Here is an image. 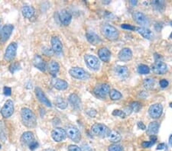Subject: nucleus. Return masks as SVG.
Wrapping results in <instances>:
<instances>
[{"instance_id": "1a4fd4ad", "label": "nucleus", "mask_w": 172, "mask_h": 151, "mask_svg": "<svg viewBox=\"0 0 172 151\" xmlns=\"http://www.w3.org/2000/svg\"><path fill=\"white\" fill-rule=\"evenodd\" d=\"M13 112H14V104L12 101L9 99L5 102V105L1 109V115L3 118H8L12 115Z\"/></svg>"}, {"instance_id": "c85d7f7f", "label": "nucleus", "mask_w": 172, "mask_h": 151, "mask_svg": "<svg viewBox=\"0 0 172 151\" xmlns=\"http://www.w3.org/2000/svg\"><path fill=\"white\" fill-rule=\"evenodd\" d=\"M107 137L109 140L112 143H119L122 139L121 135L115 131H110Z\"/></svg>"}, {"instance_id": "f3484780", "label": "nucleus", "mask_w": 172, "mask_h": 151, "mask_svg": "<svg viewBox=\"0 0 172 151\" xmlns=\"http://www.w3.org/2000/svg\"><path fill=\"white\" fill-rule=\"evenodd\" d=\"M133 18L140 25H148L149 24L148 18L145 16V14H143L141 12H135L133 13Z\"/></svg>"}, {"instance_id": "bb28decb", "label": "nucleus", "mask_w": 172, "mask_h": 151, "mask_svg": "<svg viewBox=\"0 0 172 151\" xmlns=\"http://www.w3.org/2000/svg\"><path fill=\"white\" fill-rule=\"evenodd\" d=\"M159 130V124L157 121H152L149 124L148 129H147V133L149 135L152 136L157 134Z\"/></svg>"}, {"instance_id": "20e7f679", "label": "nucleus", "mask_w": 172, "mask_h": 151, "mask_svg": "<svg viewBox=\"0 0 172 151\" xmlns=\"http://www.w3.org/2000/svg\"><path fill=\"white\" fill-rule=\"evenodd\" d=\"M70 75L74 79L80 80H87L90 79V74L81 67H73L69 70Z\"/></svg>"}, {"instance_id": "dca6fc26", "label": "nucleus", "mask_w": 172, "mask_h": 151, "mask_svg": "<svg viewBox=\"0 0 172 151\" xmlns=\"http://www.w3.org/2000/svg\"><path fill=\"white\" fill-rule=\"evenodd\" d=\"M118 57L121 61L126 62L131 60L132 58V52L131 49L126 47V48L122 49L118 54Z\"/></svg>"}, {"instance_id": "6e6d98bb", "label": "nucleus", "mask_w": 172, "mask_h": 151, "mask_svg": "<svg viewBox=\"0 0 172 151\" xmlns=\"http://www.w3.org/2000/svg\"><path fill=\"white\" fill-rule=\"evenodd\" d=\"M170 38H171V39H172V32H171V34L170 35Z\"/></svg>"}, {"instance_id": "052dcab7", "label": "nucleus", "mask_w": 172, "mask_h": 151, "mask_svg": "<svg viewBox=\"0 0 172 151\" xmlns=\"http://www.w3.org/2000/svg\"><path fill=\"white\" fill-rule=\"evenodd\" d=\"M0 23H1V19H0Z\"/></svg>"}, {"instance_id": "b1692460", "label": "nucleus", "mask_w": 172, "mask_h": 151, "mask_svg": "<svg viewBox=\"0 0 172 151\" xmlns=\"http://www.w3.org/2000/svg\"><path fill=\"white\" fill-rule=\"evenodd\" d=\"M34 140V134L32 131H26L21 137V142L24 145H29Z\"/></svg>"}, {"instance_id": "6ab92c4d", "label": "nucleus", "mask_w": 172, "mask_h": 151, "mask_svg": "<svg viewBox=\"0 0 172 151\" xmlns=\"http://www.w3.org/2000/svg\"><path fill=\"white\" fill-rule=\"evenodd\" d=\"M51 47H52V50L54 53L57 54H60L62 52V49H63V45L57 37L54 36L51 38Z\"/></svg>"}, {"instance_id": "4be33fe9", "label": "nucleus", "mask_w": 172, "mask_h": 151, "mask_svg": "<svg viewBox=\"0 0 172 151\" xmlns=\"http://www.w3.org/2000/svg\"><path fill=\"white\" fill-rule=\"evenodd\" d=\"M98 56L102 61L107 63L111 58V53L106 47H102L98 50Z\"/></svg>"}, {"instance_id": "5701e85b", "label": "nucleus", "mask_w": 172, "mask_h": 151, "mask_svg": "<svg viewBox=\"0 0 172 151\" xmlns=\"http://www.w3.org/2000/svg\"><path fill=\"white\" fill-rule=\"evenodd\" d=\"M136 32L140 34L144 38L148 40H151L154 38V35L150 29H147L145 27H137L136 28Z\"/></svg>"}, {"instance_id": "0eeeda50", "label": "nucleus", "mask_w": 172, "mask_h": 151, "mask_svg": "<svg viewBox=\"0 0 172 151\" xmlns=\"http://www.w3.org/2000/svg\"><path fill=\"white\" fill-rule=\"evenodd\" d=\"M84 60H85V63L87 65V66L93 70H98L100 68V60L95 56L87 54L84 57Z\"/></svg>"}, {"instance_id": "49530a36", "label": "nucleus", "mask_w": 172, "mask_h": 151, "mask_svg": "<svg viewBox=\"0 0 172 151\" xmlns=\"http://www.w3.org/2000/svg\"><path fill=\"white\" fill-rule=\"evenodd\" d=\"M168 85H169V82L167 79H163L160 81V86H161V88H166V87L168 86Z\"/></svg>"}, {"instance_id": "72a5a7b5", "label": "nucleus", "mask_w": 172, "mask_h": 151, "mask_svg": "<svg viewBox=\"0 0 172 151\" xmlns=\"http://www.w3.org/2000/svg\"><path fill=\"white\" fill-rule=\"evenodd\" d=\"M152 5L155 9L158 10V11H161L164 8V1H158V0H154L152 2Z\"/></svg>"}, {"instance_id": "ea45409f", "label": "nucleus", "mask_w": 172, "mask_h": 151, "mask_svg": "<svg viewBox=\"0 0 172 151\" xmlns=\"http://www.w3.org/2000/svg\"><path fill=\"white\" fill-rule=\"evenodd\" d=\"M19 69H20V65H19V63H12L9 67V70L12 73H14V72H15Z\"/></svg>"}, {"instance_id": "e433bc0d", "label": "nucleus", "mask_w": 172, "mask_h": 151, "mask_svg": "<svg viewBox=\"0 0 172 151\" xmlns=\"http://www.w3.org/2000/svg\"><path fill=\"white\" fill-rule=\"evenodd\" d=\"M130 108H131L132 111H134L135 112H139L140 109H142V105L139 102H133L131 103Z\"/></svg>"}, {"instance_id": "f03ea898", "label": "nucleus", "mask_w": 172, "mask_h": 151, "mask_svg": "<svg viewBox=\"0 0 172 151\" xmlns=\"http://www.w3.org/2000/svg\"><path fill=\"white\" fill-rule=\"evenodd\" d=\"M101 32L103 36L108 40L115 41L119 38V31L110 24L104 23L101 26Z\"/></svg>"}, {"instance_id": "393cba45", "label": "nucleus", "mask_w": 172, "mask_h": 151, "mask_svg": "<svg viewBox=\"0 0 172 151\" xmlns=\"http://www.w3.org/2000/svg\"><path fill=\"white\" fill-rule=\"evenodd\" d=\"M86 36H87V41L90 43L91 44H99L100 43H101V39L100 38V37L98 36L95 32H87L86 34Z\"/></svg>"}, {"instance_id": "3c124183", "label": "nucleus", "mask_w": 172, "mask_h": 151, "mask_svg": "<svg viewBox=\"0 0 172 151\" xmlns=\"http://www.w3.org/2000/svg\"><path fill=\"white\" fill-rule=\"evenodd\" d=\"M165 147V144L164 143H160V144H158V147H157V149H164V148Z\"/></svg>"}, {"instance_id": "423d86ee", "label": "nucleus", "mask_w": 172, "mask_h": 151, "mask_svg": "<svg viewBox=\"0 0 172 151\" xmlns=\"http://www.w3.org/2000/svg\"><path fill=\"white\" fill-rule=\"evenodd\" d=\"M18 44L17 43L12 42L7 47L5 50V54H4V60L6 61L10 62L15 57L16 53H17Z\"/></svg>"}, {"instance_id": "2f4dec72", "label": "nucleus", "mask_w": 172, "mask_h": 151, "mask_svg": "<svg viewBox=\"0 0 172 151\" xmlns=\"http://www.w3.org/2000/svg\"><path fill=\"white\" fill-rule=\"evenodd\" d=\"M155 85V80L153 78L149 77L145 79L143 82V86L146 89H152Z\"/></svg>"}, {"instance_id": "ddd939ff", "label": "nucleus", "mask_w": 172, "mask_h": 151, "mask_svg": "<svg viewBox=\"0 0 172 151\" xmlns=\"http://www.w3.org/2000/svg\"><path fill=\"white\" fill-rule=\"evenodd\" d=\"M163 112V107L161 104H154L152 106H150L149 109V115H150L151 118H155V119H157V118H160Z\"/></svg>"}, {"instance_id": "79ce46f5", "label": "nucleus", "mask_w": 172, "mask_h": 151, "mask_svg": "<svg viewBox=\"0 0 172 151\" xmlns=\"http://www.w3.org/2000/svg\"><path fill=\"white\" fill-rule=\"evenodd\" d=\"M155 141H152V140H150V141H144L142 142V147L144 148H149L151 147L152 145L155 144Z\"/></svg>"}, {"instance_id": "4468645a", "label": "nucleus", "mask_w": 172, "mask_h": 151, "mask_svg": "<svg viewBox=\"0 0 172 151\" xmlns=\"http://www.w3.org/2000/svg\"><path fill=\"white\" fill-rule=\"evenodd\" d=\"M35 95H36V96L38 99V100H39L43 105L46 106L47 107H50V108L52 106H51V102H50L49 99L46 97L45 94H44V92H43V90L41 89V88H39V87H36V88H35Z\"/></svg>"}, {"instance_id": "c9c22d12", "label": "nucleus", "mask_w": 172, "mask_h": 151, "mask_svg": "<svg viewBox=\"0 0 172 151\" xmlns=\"http://www.w3.org/2000/svg\"><path fill=\"white\" fill-rule=\"evenodd\" d=\"M56 106L60 109H65L67 107V103L66 101L64 100L62 98H58L56 100Z\"/></svg>"}, {"instance_id": "412c9836", "label": "nucleus", "mask_w": 172, "mask_h": 151, "mask_svg": "<svg viewBox=\"0 0 172 151\" xmlns=\"http://www.w3.org/2000/svg\"><path fill=\"white\" fill-rule=\"evenodd\" d=\"M32 63L35 66V67H36L39 70L42 71V72H44L46 70L45 63L39 55H35L34 57L33 60H32Z\"/></svg>"}, {"instance_id": "cd10ccee", "label": "nucleus", "mask_w": 172, "mask_h": 151, "mask_svg": "<svg viewBox=\"0 0 172 151\" xmlns=\"http://www.w3.org/2000/svg\"><path fill=\"white\" fill-rule=\"evenodd\" d=\"M60 69V66L58 63L55 60H51L48 64V71L52 76H56Z\"/></svg>"}, {"instance_id": "c756f323", "label": "nucleus", "mask_w": 172, "mask_h": 151, "mask_svg": "<svg viewBox=\"0 0 172 151\" xmlns=\"http://www.w3.org/2000/svg\"><path fill=\"white\" fill-rule=\"evenodd\" d=\"M54 87L57 90H65L67 89L68 83L64 79H57L54 82Z\"/></svg>"}, {"instance_id": "de8ad7c7", "label": "nucleus", "mask_w": 172, "mask_h": 151, "mask_svg": "<svg viewBox=\"0 0 172 151\" xmlns=\"http://www.w3.org/2000/svg\"><path fill=\"white\" fill-rule=\"evenodd\" d=\"M68 151H81V149L76 145H70L68 147Z\"/></svg>"}, {"instance_id": "bf43d9fd", "label": "nucleus", "mask_w": 172, "mask_h": 151, "mask_svg": "<svg viewBox=\"0 0 172 151\" xmlns=\"http://www.w3.org/2000/svg\"><path fill=\"white\" fill-rule=\"evenodd\" d=\"M1 146H1V144H0V149H1Z\"/></svg>"}, {"instance_id": "37998d69", "label": "nucleus", "mask_w": 172, "mask_h": 151, "mask_svg": "<svg viewBox=\"0 0 172 151\" xmlns=\"http://www.w3.org/2000/svg\"><path fill=\"white\" fill-rule=\"evenodd\" d=\"M121 28L123 29H126V30H136V27H133L132 25H129V24H122V25H121Z\"/></svg>"}, {"instance_id": "7c9ffc66", "label": "nucleus", "mask_w": 172, "mask_h": 151, "mask_svg": "<svg viewBox=\"0 0 172 151\" xmlns=\"http://www.w3.org/2000/svg\"><path fill=\"white\" fill-rule=\"evenodd\" d=\"M6 129H5V124L2 121H0V140L2 142L6 141Z\"/></svg>"}, {"instance_id": "a19ab883", "label": "nucleus", "mask_w": 172, "mask_h": 151, "mask_svg": "<svg viewBox=\"0 0 172 151\" xmlns=\"http://www.w3.org/2000/svg\"><path fill=\"white\" fill-rule=\"evenodd\" d=\"M86 112H87V115H88L90 117H91V118H95V117L96 116V115H97V112H96V111L93 109H87Z\"/></svg>"}, {"instance_id": "09e8293b", "label": "nucleus", "mask_w": 172, "mask_h": 151, "mask_svg": "<svg viewBox=\"0 0 172 151\" xmlns=\"http://www.w3.org/2000/svg\"><path fill=\"white\" fill-rule=\"evenodd\" d=\"M81 151H92L91 148L90 147V146L87 144H84L81 146Z\"/></svg>"}, {"instance_id": "4d7b16f0", "label": "nucleus", "mask_w": 172, "mask_h": 151, "mask_svg": "<svg viewBox=\"0 0 172 151\" xmlns=\"http://www.w3.org/2000/svg\"><path fill=\"white\" fill-rule=\"evenodd\" d=\"M170 108H172V102H170Z\"/></svg>"}, {"instance_id": "f257e3e1", "label": "nucleus", "mask_w": 172, "mask_h": 151, "mask_svg": "<svg viewBox=\"0 0 172 151\" xmlns=\"http://www.w3.org/2000/svg\"><path fill=\"white\" fill-rule=\"evenodd\" d=\"M21 118L23 124L29 128H34L37 125V118L34 112L29 108H22Z\"/></svg>"}, {"instance_id": "4c0bfd02", "label": "nucleus", "mask_w": 172, "mask_h": 151, "mask_svg": "<svg viewBox=\"0 0 172 151\" xmlns=\"http://www.w3.org/2000/svg\"><path fill=\"white\" fill-rule=\"evenodd\" d=\"M108 150L109 151H123V149L122 147L119 144H112L109 146L108 148Z\"/></svg>"}, {"instance_id": "a18cd8bd", "label": "nucleus", "mask_w": 172, "mask_h": 151, "mask_svg": "<svg viewBox=\"0 0 172 151\" xmlns=\"http://www.w3.org/2000/svg\"><path fill=\"white\" fill-rule=\"evenodd\" d=\"M3 92H4V95H5V96H11V94H12V89L10 88V87L5 86L3 88Z\"/></svg>"}, {"instance_id": "603ef678", "label": "nucleus", "mask_w": 172, "mask_h": 151, "mask_svg": "<svg viewBox=\"0 0 172 151\" xmlns=\"http://www.w3.org/2000/svg\"><path fill=\"white\" fill-rule=\"evenodd\" d=\"M130 4H131L132 6H135V5H137V3H138V1H136V0H131L130 1Z\"/></svg>"}, {"instance_id": "8fccbe9b", "label": "nucleus", "mask_w": 172, "mask_h": 151, "mask_svg": "<svg viewBox=\"0 0 172 151\" xmlns=\"http://www.w3.org/2000/svg\"><path fill=\"white\" fill-rule=\"evenodd\" d=\"M138 128H139V129H142V130L146 129V127H145V125L142 122V121H139V122H138Z\"/></svg>"}, {"instance_id": "f704fd0d", "label": "nucleus", "mask_w": 172, "mask_h": 151, "mask_svg": "<svg viewBox=\"0 0 172 151\" xmlns=\"http://www.w3.org/2000/svg\"><path fill=\"white\" fill-rule=\"evenodd\" d=\"M149 72H150V68L147 65L145 64H141L139 65V67H138V72L140 74H149Z\"/></svg>"}, {"instance_id": "39448f33", "label": "nucleus", "mask_w": 172, "mask_h": 151, "mask_svg": "<svg viewBox=\"0 0 172 151\" xmlns=\"http://www.w3.org/2000/svg\"><path fill=\"white\" fill-rule=\"evenodd\" d=\"M66 134L71 140L75 143H78L81 139V134L77 128L74 125H68L66 128Z\"/></svg>"}, {"instance_id": "aec40b11", "label": "nucleus", "mask_w": 172, "mask_h": 151, "mask_svg": "<svg viewBox=\"0 0 172 151\" xmlns=\"http://www.w3.org/2000/svg\"><path fill=\"white\" fill-rule=\"evenodd\" d=\"M114 72L115 75L122 79H126L129 75L128 68L126 66H116L114 68Z\"/></svg>"}, {"instance_id": "a211bd4d", "label": "nucleus", "mask_w": 172, "mask_h": 151, "mask_svg": "<svg viewBox=\"0 0 172 151\" xmlns=\"http://www.w3.org/2000/svg\"><path fill=\"white\" fill-rule=\"evenodd\" d=\"M59 19H60V22L62 25L67 26V25H68L71 23V19H72V15L67 10L63 9L59 13Z\"/></svg>"}, {"instance_id": "13d9d810", "label": "nucleus", "mask_w": 172, "mask_h": 151, "mask_svg": "<svg viewBox=\"0 0 172 151\" xmlns=\"http://www.w3.org/2000/svg\"><path fill=\"white\" fill-rule=\"evenodd\" d=\"M170 25H171V26H172V22H170Z\"/></svg>"}, {"instance_id": "9d476101", "label": "nucleus", "mask_w": 172, "mask_h": 151, "mask_svg": "<svg viewBox=\"0 0 172 151\" xmlns=\"http://www.w3.org/2000/svg\"><path fill=\"white\" fill-rule=\"evenodd\" d=\"M14 29V26L12 25H5L2 27V30L0 32V41L1 42L5 43L9 40L11 36L12 31Z\"/></svg>"}, {"instance_id": "7ed1b4c3", "label": "nucleus", "mask_w": 172, "mask_h": 151, "mask_svg": "<svg viewBox=\"0 0 172 151\" xmlns=\"http://www.w3.org/2000/svg\"><path fill=\"white\" fill-rule=\"evenodd\" d=\"M91 131L96 136L100 137H107L109 133L110 132V130L109 129L107 126L100 123H96L94 124L91 128Z\"/></svg>"}, {"instance_id": "58836bf2", "label": "nucleus", "mask_w": 172, "mask_h": 151, "mask_svg": "<svg viewBox=\"0 0 172 151\" xmlns=\"http://www.w3.org/2000/svg\"><path fill=\"white\" fill-rule=\"evenodd\" d=\"M112 115L114 116H118L120 117L121 118H125L126 115L125 114V112L123 111H121V110H119V109H116V110H114L112 112Z\"/></svg>"}, {"instance_id": "864d4df0", "label": "nucleus", "mask_w": 172, "mask_h": 151, "mask_svg": "<svg viewBox=\"0 0 172 151\" xmlns=\"http://www.w3.org/2000/svg\"><path fill=\"white\" fill-rule=\"evenodd\" d=\"M169 144L172 146V134L170 136V138H169Z\"/></svg>"}, {"instance_id": "f8f14e48", "label": "nucleus", "mask_w": 172, "mask_h": 151, "mask_svg": "<svg viewBox=\"0 0 172 151\" xmlns=\"http://www.w3.org/2000/svg\"><path fill=\"white\" fill-rule=\"evenodd\" d=\"M66 131L61 128H55L51 131V137L56 142H61L66 138Z\"/></svg>"}, {"instance_id": "6e6552de", "label": "nucleus", "mask_w": 172, "mask_h": 151, "mask_svg": "<svg viewBox=\"0 0 172 151\" xmlns=\"http://www.w3.org/2000/svg\"><path fill=\"white\" fill-rule=\"evenodd\" d=\"M110 91V87H109V84L107 83H101L99 84V85L96 86L93 89V92L98 96V97H100L102 99L103 98H106V96H107L108 93H109Z\"/></svg>"}, {"instance_id": "c03bdc74", "label": "nucleus", "mask_w": 172, "mask_h": 151, "mask_svg": "<svg viewBox=\"0 0 172 151\" xmlns=\"http://www.w3.org/2000/svg\"><path fill=\"white\" fill-rule=\"evenodd\" d=\"M29 148H30V149L34 150V149H35L36 148L38 147V143L36 141V140H34L33 141H32V143L29 145Z\"/></svg>"}, {"instance_id": "2eb2a0df", "label": "nucleus", "mask_w": 172, "mask_h": 151, "mask_svg": "<svg viewBox=\"0 0 172 151\" xmlns=\"http://www.w3.org/2000/svg\"><path fill=\"white\" fill-rule=\"evenodd\" d=\"M68 101H69L70 104L72 106L74 109H77V110H81L82 109V103H81V100L77 94L70 95L69 98H68Z\"/></svg>"}, {"instance_id": "473e14b6", "label": "nucleus", "mask_w": 172, "mask_h": 151, "mask_svg": "<svg viewBox=\"0 0 172 151\" xmlns=\"http://www.w3.org/2000/svg\"><path fill=\"white\" fill-rule=\"evenodd\" d=\"M109 97L112 100H119L122 99V96L121 93L119 91H117L116 89H112L109 91Z\"/></svg>"}, {"instance_id": "5fc2aeb1", "label": "nucleus", "mask_w": 172, "mask_h": 151, "mask_svg": "<svg viewBox=\"0 0 172 151\" xmlns=\"http://www.w3.org/2000/svg\"><path fill=\"white\" fill-rule=\"evenodd\" d=\"M46 151H55V150H54V149H47Z\"/></svg>"}, {"instance_id": "9b49d317", "label": "nucleus", "mask_w": 172, "mask_h": 151, "mask_svg": "<svg viewBox=\"0 0 172 151\" xmlns=\"http://www.w3.org/2000/svg\"><path fill=\"white\" fill-rule=\"evenodd\" d=\"M152 71L157 75H164L167 71V66L165 63L161 60H156L152 65Z\"/></svg>"}, {"instance_id": "a878e982", "label": "nucleus", "mask_w": 172, "mask_h": 151, "mask_svg": "<svg viewBox=\"0 0 172 151\" xmlns=\"http://www.w3.org/2000/svg\"><path fill=\"white\" fill-rule=\"evenodd\" d=\"M22 13L23 16L26 18H31L35 14V9L30 5H24L22 8Z\"/></svg>"}]
</instances>
